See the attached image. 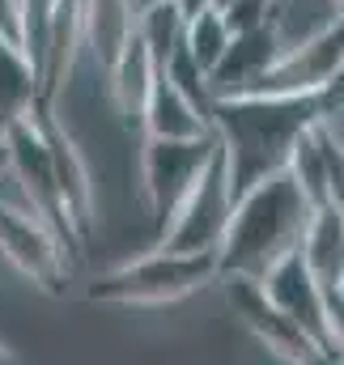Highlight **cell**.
Masks as SVG:
<instances>
[{
  "mask_svg": "<svg viewBox=\"0 0 344 365\" xmlns=\"http://www.w3.org/2000/svg\"><path fill=\"white\" fill-rule=\"evenodd\" d=\"M328 98H272V93H234L213 98L208 128L221 145L234 200L251 182L285 170L293 140L319 119Z\"/></svg>",
  "mask_w": 344,
  "mask_h": 365,
  "instance_id": "1",
  "label": "cell"
},
{
  "mask_svg": "<svg viewBox=\"0 0 344 365\" xmlns=\"http://www.w3.org/2000/svg\"><path fill=\"white\" fill-rule=\"evenodd\" d=\"M306 221H310V204L285 170L251 182L234 200L226 238L217 247V272L259 280L276 259L302 247Z\"/></svg>",
  "mask_w": 344,
  "mask_h": 365,
  "instance_id": "2",
  "label": "cell"
},
{
  "mask_svg": "<svg viewBox=\"0 0 344 365\" xmlns=\"http://www.w3.org/2000/svg\"><path fill=\"white\" fill-rule=\"evenodd\" d=\"M213 276H217V255H178V251L153 247L149 255L98 276L89 297L119 302V306H162V302H178L204 289Z\"/></svg>",
  "mask_w": 344,
  "mask_h": 365,
  "instance_id": "3",
  "label": "cell"
},
{
  "mask_svg": "<svg viewBox=\"0 0 344 365\" xmlns=\"http://www.w3.org/2000/svg\"><path fill=\"white\" fill-rule=\"evenodd\" d=\"M230 212H234V187H230L221 145H217L208 166L200 170V179L191 182V191L178 200V208L158 230V247L178 251V255H217L226 225H230Z\"/></svg>",
  "mask_w": 344,
  "mask_h": 365,
  "instance_id": "4",
  "label": "cell"
},
{
  "mask_svg": "<svg viewBox=\"0 0 344 365\" xmlns=\"http://www.w3.org/2000/svg\"><path fill=\"white\" fill-rule=\"evenodd\" d=\"M344 64V26L332 17L319 30H310L298 43H285L272 68L259 77L251 93H272V98H328L336 73Z\"/></svg>",
  "mask_w": 344,
  "mask_h": 365,
  "instance_id": "5",
  "label": "cell"
},
{
  "mask_svg": "<svg viewBox=\"0 0 344 365\" xmlns=\"http://www.w3.org/2000/svg\"><path fill=\"white\" fill-rule=\"evenodd\" d=\"M217 149V136H200V140H145L141 153V179H145V200L149 212L158 221V230L166 225L178 200L191 191V182L200 179V170L208 166Z\"/></svg>",
  "mask_w": 344,
  "mask_h": 365,
  "instance_id": "6",
  "label": "cell"
},
{
  "mask_svg": "<svg viewBox=\"0 0 344 365\" xmlns=\"http://www.w3.org/2000/svg\"><path fill=\"white\" fill-rule=\"evenodd\" d=\"M4 153H9V170H13V175L21 179V187L30 191L39 217H43L56 234H73V221H69L60 182H56V170H51V153H47V136H43L39 110L4 132Z\"/></svg>",
  "mask_w": 344,
  "mask_h": 365,
  "instance_id": "7",
  "label": "cell"
},
{
  "mask_svg": "<svg viewBox=\"0 0 344 365\" xmlns=\"http://www.w3.org/2000/svg\"><path fill=\"white\" fill-rule=\"evenodd\" d=\"M226 284H230V306H234V314L256 331L259 344H268V353H276V357H285V361H293V365H336L323 344H315L302 327H293V323L263 297L259 280H251V276H226Z\"/></svg>",
  "mask_w": 344,
  "mask_h": 365,
  "instance_id": "8",
  "label": "cell"
},
{
  "mask_svg": "<svg viewBox=\"0 0 344 365\" xmlns=\"http://www.w3.org/2000/svg\"><path fill=\"white\" fill-rule=\"evenodd\" d=\"M259 289H263V297H268L293 327H302L315 344H323V349L332 353V340H328V289L310 276V268L302 264L298 251L285 255V259H276L268 272L259 276ZM332 361H336V357H332Z\"/></svg>",
  "mask_w": 344,
  "mask_h": 365,
  "instance_id": "9",
  "label": "cell"
},
{
  "mask_svg": "<svg viewBox=\"0 0 344 365\" xmlns=\"http://www.w3.org/2000/svg\"><path fill=\"white\" fill-rule=\"evenodd\" d=\"M280 56V34L276 26H259L247 34H230L226 56L213 64L208 73V93L213 98H234V93H251L259 77L272 68V60Z\"/></svg>",
  "mask_w": 344,
  "mask_h": 365,
  "instance_id": "10",
  "label": "cell"
},
{
  "mask_svg": "<svg viewBox=\"0 0 344 365\" xmlns=\"http://www.w3.org/2000/svg\"><path fill=\"white\" fill-rule=\"evenodd\" d=\"M141 128H145V140H200V136L213 132L208 128V106L187 98L162 73H158L153 90L141 106Z\"/></svg>",
  "mask_w": 344,
  "mask_h": 365,
  "instance_id": "11",
  "label": "cell"
},
{
  "mask_svg": "<svg viewBox=\"0 0 344 365\" xmlns=\"http://www.w3.org/2000/svg\"><path fill=\"white\" fill-rule=\"evenodd\" d=\"M0 251L39 284H56V276L64 268L60 255V238L43 217H4V238Z\"/></svg>",
  "mask_w": 344,
  "mask_h": 365,
  "instance_id": "12",
  "label": "cell"
},
{
  "mask_svg": "<svg viewBox=\"0 0 344 365\" xmlns=\"http://www.w3.org/2000/svg\"><path fill=\"white\" fill-rule=\"evenodd\" d=\"M302 264L310 268V276L332 293L336 280L344 276V212L336 204L310 208V221L302 230V247H298Z\"/></svg>",
  "mask_w": 344,
  "mask_h": 365,
  "instance_id": "13",
  "label": "cell"
},
{
  "mask_svg": "<svg viewBox=\"0 0 344 365\" xmlns=\"http://www.w3.org/2000/svg\"><path fill=\"white\" fill-rule=\"evenodd\" d=\"M43 102V81H39V68L26 60V51L13 43V38H0V136L30 119Z\"/></svg>",
  "mask_w": 344,
  "mask_h": 365,
  "instance_id": "14",
  "label": "cell"
},
{
  "mask_svg": "<svg viewBox=\"0 0 344 365\" xmlns=\"http://www.w3.org/2000/svg\"><path fill=\"white\" fill-rule=\"evenodd\" d=\"M39 123H43V136H47V153H51V170H56V182H60V195H64V208H69V221L73 230H81L89 221V175L81 153L73 149L69 132L47 119V110L39 106Z\"/></svg>",
  "mask_w": 344,
  "mask_h": 365,
  "instance_id": "15",
  "label": "cell"
},
{
  "mask_svg": "<svg viewBox=\"0 0 344 365\" xmlns=\"http://www.w3.org/2000/svg\"><path fill=\"white\" fill-rule=\"evenodd\" d=\"M106 77H111V98H115V106H119L123 115H136V119H141V106H145V98L153 90V81H158V64H153L149 51L136 43V34H132V38L123 43V51L111 60Z\"/></svg>",
  "mask_w": 344,
  "mask_h": 365,
  "instance_id": "16",
  "label": "cell"
},
{
  "mask_svg": "<svg viewBox=\"0 0 344 365\" xmlns=\"http://www.w3.org/2000/svg\"><path fill=\"white\" fill-rule=\"evenodd\" d=\"M136 43L149 51V60L158 64V73L166 68L174 51L183 47V34H187V17L174 9V4H149V9H136Z\"/></svg>",
  "mask_w": 344,
  "mask_h": 365,
  "instance_id": "17",
  "label": "cell"
},
{
  "mask_svg": "<svg viewBox=\"0 0 344 365\" xmlns=\"http://www.w3.org/2000/svg\"><path fill=\"white\" fill-rule=\"evenodd\" d=\"M183 47H187V56L204 68V77L213 73V64L226 56V47H230V26L221 21V13L217 9H204V13H196L191 21H187V34H183Z\"/></svg>",
  "mask_w": 344,
  "mask_h": 365,
  "instance_id": "18",
  "label": "cell"
},
{
  "mask_svg": "<svg viewBox=\"0 0 344 365\" xmlns=\"http://www.w3.org/2000/svg\"><path fill=\"white\" fill-rule=\"evenodd\" d=\"M221 21L230 26V34H247L259 26H276V0H234L221 9Z\"/></svg>",
  "mask_w": 344,
  "mask_h": 365,
  "instance_id": "19",
  "label": "cell"
},
{
  "mask_svg": "<svg viewBox=\"0 0 344 365\" xmlns=\"http://www.w3.org/2000/svg\"><path fill=\"white\" fill-rule=\"evenodd\" d=\"M328 340H332V357L336 365L344 361V297L328 293Z\"/></svg>",
  "mask_w": 344,
  "mask_h": 365,
  "instance_id": "20",
  "label": "cell"
},
{
  "mask_svg": "<svg viewBox=\"0 0 344 365\" xmlns=\"http://www.w3.org/2000/svg\"><path fill=\"white\" fill-rule=\"evenodd\" d=\"M17 17H21V0H0V38L17 43Z\"/></svg>",
  "mask_w": 344,
  "mask_h": 365,
  "instance_id": "21",
  "label": "cell"
},
{
  "mask_svg": "<svg viewBox=\"0 0 344 365\" xmlns=\"http://www.w3.org/2000/svg\"><path fill=\"white\" fill-rule=\"evenodd\" d=\"M174 9H178L187 21H191L196 13H204V9H213V4H208V0H174Z\"/></svg>",
  "mask_w": 344,
  "mask_h": 365,
  "instance_id": "22",
  "label": "cell"
},
{
  "mask_svg": "<svg viewBox=\"0 0 344 365\" xmlns=\"http://www.w3.org/2000/svg\"><path fill=\"white\" fill-rule=\"evenodd\" d=\"M328 98L332 102H344V64H340V73H336V81H332V90H328Z\"/></svg>",
  "mask_w": 344,
  "mask_h": 365,
  "instance_id": "23",
  "label": "cell"
},
{
  "mask_svg": "<svg viewBox=\"0 0 344 365\" xmlns=\"http://www.w3.org/2000/svg\"><path fill=\"white\" fill-rule=\"evenodd\" d=\"M332 17L344 26V0H332Z\"/></svg>",
  "mask_w": 344,
  "mask_h": 365,
  "instance_id": "24",
  "label": "cell"
},
{
  "mask_svg": "<svg viewBox=\"0 0 344 365\" xmlns=\"http://www.w3.org/2000/svg\"><path fill=\"white\" fill-rule=\"evenodd\" d=\"M149 4H174V0H132V9H149Z\"/></svg>",
  "mask_w": 344,
  "mask_h": 365,
  "instance_id": "25",
  "label": "cell"
},
{
  "mask_svg": "<svg viewBox=\"0 0 344 365\" xmlns=\"http://www.w3.org/2000/svg\"><path fill=\"white\" fill-rule=\"evenodd\" d=\"M310 4H315V9H323V13L332 17V0H310Z\"/></svg>",
  "mask_w": 344,
  "mask_h": 365,
  "instance_id": "26",
  "label": "cell"
},
{
  "mask_svg": "<svg viewBox=\"0 0 344 365\" xmlns=\"http://www.w3.org/2000/svg\"><path fill=\"white\" fill-rule=\"evenodd\" d=\"M208 4H213V9L221 13V9H226V4H234V0H208Z\"/></svg>",
  "mask_w": 344,
  "mask_h": 365,
  "instance_id": "27",
  "label": "cell"
},
{
  "mask_svg": "<svg viewBox=\"0 0 344 365\" xmlns=\"http://www.w3.org/2000/svg\"><path fill=\"white\" fill-rule=\"evenodd\" d=\"M332 293H336V297H344V276L336 280V289H332Z\"/></svg>",
  "mask_w": 344,
  "mask_h": 365,
  "instance_id": "28",
  "label": "cell"
},
{
  "mask_svg": "<svg viewBox=\"0 0 344 365\" xmlns=\"http://www.w3.org/2000/svg\"><path fill=\"white\" fill-rule=\"evenodd\" d=\"M4 162H9V153H4V136H0V166H4Z\"/></svg>",
  "mask_w": 344,
  "mask_h": 365,
  "instance_id": "29",
  "label": "cell"
},
{
  "mask_svg": "<svg viewBox=\"0 0 344 365\" xmlns=\"http://www.w3.org/2000/svg\"><path fill=\"white\" fill-rule=\"evenodd\" d=\"M0 365H13V357H9V353H4V349H0Z\"/></svg>",
  "mask_w": 344,
  "mask_h": 365,
  "instance_id": "30",
  "label": "cell"
},
{
  "mask_svg": "<svg viewBox=\"0 0 344 365\" xmlns=\"http://www.w3.org/2000/svg\"><path fill=\"white\" fill-rule=\"evenodd\" d=\"M4 217H9V212H0V238H4Z\"/></svg>",
  "mask_w": 344,
  "mask_h": 365,
  "instance_id": "31",
  "label": "cell"
},
{
  "mask_svg": "<svg viewBox=\"0 0 344 365\" xmlns=\"http://www.w3.org/2000/svg\"><path fill=\"white\" fill-rule=\"evenodd\" d=\"M340 365H344V361H340Z\"/></svg>",
  "mask_w": 344,
  "mask_h": 365,
  "instance_id": "32",
  "label": "cell"
}]
</instances>
